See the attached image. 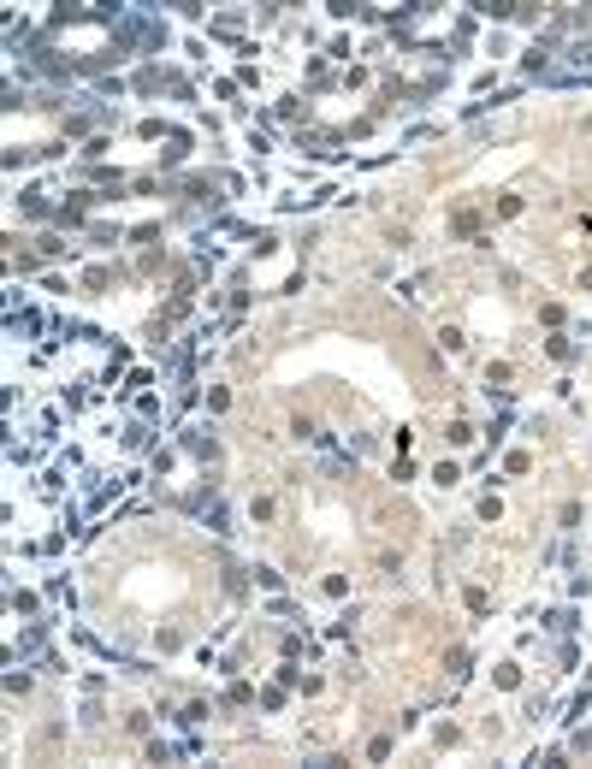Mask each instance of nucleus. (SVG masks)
<instances>
[{
	"label": "nucleus",
	"mask_w": 592,
	"mask_h": 769,
	"mask_svg": "<svg viewBox=\"0 0 592 769\" xmlns=\"http://www.w3.org/2000/svg\"><path fill=\"white\" fill-rule=\"evenodd\" d=\"M450 231H456V237H474V231H480V213H474V207H456V213H450Z\"/></svg>",
	"instance_id": "nucleus-1"
},
{
	"label": "nucleus",
	"mask_w": 592,
	"mask_h": 769,
	"mask_svg": "<svg viewBox=\"0 0 592 769\" xmlns=\"http://www.w3.org/2000/svg\"><path fill=\"white\" fill-rule=\"evenodd\" d=\"M18 207L30 213V220H42V213H47V202H42V190H24V195H18Z\"/></svg>",
	"instance_id": "nucleus-5"
},
{
	"label": "nucleus",
	"mask_w": 592,
	"mask_h": 769,
	"mask_svg": "<svg viewBox=\"0 0 592 769\" xmlns=\"http://www.w3.org/2000/svg\"><path fill=\"white\" fill-rule=\"evenodd\" d=\"M190 154V137H184V130H172V142H166V160L178 166V160H184Z\"/></svg>",
	"instance_id": "nucleus-6"
},
{
	"label": "nucleus",
	"mask_w": 592,
	"mask_h": 769,
	"mask_svg": "<svg viewBox=\"0 0 592 769\" xmlns=\"http://www.w3.org/2000/svg\"><path fill=\"white\" fill-rule=\"evenodd\" d=\"M545 627H551V633H574V615H569V610H551Z\"/></svg>",
	"instance_id": "nucleus-7"
},
{
	"label": "nucleus",
	"mask_w": 592,
	"mask_h": 769,
	"mask_svg": "<svg viewBox=\"0 0 592 769\" xmlns=\"http://www.w3.org/2000/svg\"><path fill=\"white\" fill-rule=\"evenodd\" d=\"M468 610H474V615H486V610H491V598H486L480 586H468Z\"/></svg>",
	"instance_id": "nucleus-8"
},
{
	"label": "nucleus",
	"mask_w": 592,
	"mask_h": 769,
	"mask_svg": "<svg viewBox=\"0 0 592 769\" xmlns=\"http://www.w3.org/2000/svg\"><path fill=\"white\" fill-rule=\"evenodd\" d=\"M545 349H551L557 361H569V355H574V343H569V338H545Z\"/></svg>",
	"instance_id": "nucleus-9"
},
{
	"label": "nucleus",
	"mask_w": 592,
	"mask_h": 769,
	"mask_svg": "<svg viewBox=\"0 0 592 769\" xmlns=\"http://www.w3.org/2000/svg\"><path fill=\"white\" fill-rule=\"evenodd\" d=\"M480 12H486V18H516V0H480Z\"/></svg>",
	"instance_id": "nucleus-4"
},
{
	"label": "nucleus",
	"mask_w": 592,
	"mask_h": 769,
	"mask_svg": "<svg viewBox=\"0 0 592 769\" xmlns=\"http://www.w3.org/2000/svg\"><path fill=\"white\" fill-rule=\"evenodd\" d=\"M202 521H207L213 532H232V527H225V521H232V515H225V503H220V497H213V503L202 509Z\"/></svg>",
	"instance_id": "nucleus-3"
},
{
	"label": "nucleus",
	"mask_w": 592,
	"mask_h": 769,
	"mask_svg": "<svg viewBox=\"0 0 592 769\" xmlns=\"http://www.w3.org/2000/svg\"><path fill=\"white\" fill-rule=\"evenodd\" d=\"M148 438H154V426H148V421H130V426H125V450H148Z\"/></svg>",
	"instance_id": "nucleus-2"
}]
</instances>
